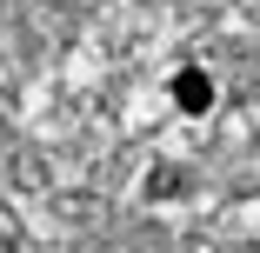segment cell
Returning a JSON list of instances; mask_svg holds the SVG:
<instances>
[{"label":"cell","instance_id":"1","mask_svg":"<svg viewBox=\"0 0 260 253\" xmlns=\"http://www.w3.org/2000/svg\"><path fill=\"white\" fill-rule=\"evenodd\" d=\"M174 100H180V114H207L214 107V80L200 67H187V74H174Z\"/></svg>","mask_w":260,"mask_h":253},{"label":"cell","instance_id":"2","mask_svg":"<svg viewBox=\"0 0 260 253\" xmlns=\"http://www.w3.org/2000/svg\"><path fill=\"white\" fill-rule=\"evenodd\" d=\"M227 253H247V246H227Z\"/></svg>","mask_w":260,"mask_h":253}]
</instances>
